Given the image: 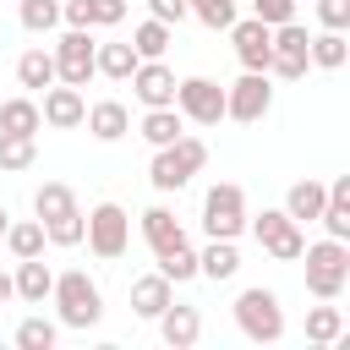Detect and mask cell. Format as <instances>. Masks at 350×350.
Instances as JSON below:
<instances>
[{
	"instance_id": "6da1fadb",
	"label": "cell",
	"mask_w": 350,
	"mask_h": 350,
	"mask_svg": "<svg viewBox=\"0 0 350 350\" xmlns=\"http://www.w3.org/2000/svg\"><path fill=\"white\" fill-rule=\"evenodd\" d=\"M301 257H306V290L317 301H339L345 284H350V246L334 241V235H323V241L301 246Z\"/></svg>"
},
{
	"instance_id": "7a4b0ae2",
	"label": "cell",
	"mask_w": 350,
	"mask_h": 350,
	"mask_svg": "<svg viewBox=\"0 0 350 350\" xmlns=\"http://www.w3.org/2000/svg\"><path fill=\"white\" fill-rule=\"evenodd\" d=\"M208 164V142L202 137H175V142H164V148H153V164H148V180H153V191H180L197 170Z\"/></svg>"
},
{
	"instance_id": "3957f363",
	"label": "cell",
	"mask_w": 350,
	"mask_h": 350,
	"mask_svg": "<svg viewBox=\"0 0 350 350\" xmlns=\"http://www.w3.org/2000/svg\"><path fill=\"white\" fill-rule=\"evenodd\" d=\"M49 301H55V312H60L66 328H93V323L104 317V295H98V284L88 279V268H66V273H55Z\"/></svg>"
},
{
	"instance_id": "277c9868",
	"label": "cell",
	"mask_w": 350,
	"mask_h": 350,
	"mask_svg": "<svg viewBox=\"0 0 350 350\" xmlns=\"http://www.w3.org/2000/svg\"><path fill=\"white\" fill-rule=\"evenodd\" d=\"M235 328H241L252 345H273V339H284V306H279V295L262 290V284L241 290V295H235Z\"/></svg>"
},
{
	"instance_id": "5b68a950",
	"label": "cell",
	"mask_w": 350,
	"mask_h": 350,
	"mask_svg": "<svg viewBox=\"0 0 350 350\" xmlns=\"http://www.w3.org/2000/svg\"><path fill=\"white\" fill-rule=\"evenodd\" d=\"M202 230L213 241H235L246 230V191L235 180H213L208 197H202Z\"/></svg>"
},
{
	"instance_id": "8992f818",
	"label": "cell",
	"mask_w": 350,
	"mask_h": 350,
	"mask_svg": "<svg viewBox=\"0 0 350 350\" xmlns=\"http://www.w3.org/2000/svg\"><path fill=\"white\" fill-rule=\"evenodd\" d=\"M246 230L257 235V246H262L268 257H279V262H301V246H306V235H301V224H295L284 208L246 213Z\"/></svg>"
},
{
	"instance_id": "52a82bcc",
	"label": "cell",
	"mask_w": 350,
	"mask_h": 350,
	"mask_svg": "<svg viewBox=\"0 0 350 350\" xmlns=\"http://www.w3.org/2000/svg\"><path fill=\"white\" fill-rule=\"evenodd\" d=\"M88 252L93 257H104V262H115L126 246H131V213L120 208V202H98V208H88Z\"/></svg>"
},
{
	"instance_id": "ba28073f",
	"label": "cell",
	"mask_w": 350,
	"mask_h": 350,
	"mask_svg": "<svg viewBox=\"0 0 350 350\" xmlns=\"http://www.w3.org/2000/svg\"><path fill=\"white\" fill-rule=\"evenodd\" d=\"M49 55H55V82H66V88H88V77H98V66H93L98 44L88 38V27H66Z\"/></svg>"
},
{
	"instance_id": "9c48e42d",
	"label": "cell",
	"mask_w": 350,
	"mask_h": 350,
	"mask_svg": "<svg viewBox=\"0 0 350 350\" xmlns=\"http://www.w3.org/2000/svg\"><path fill=\"white\" fill-rule=\"evenodd\" d=\"M268 109H273V77H268V71H246L241 82L224 88V120L252 126V120H262Z\"/></svg>"
},
{
	"instance_id": "30bf717a",
	"label": "cell",
	"mask_w": 350,
	"mask_h": 350,
	"mask_svg": "<svg viewBox=\"0 0 350 350\" xmlns=\"http://www.w3.org/2000/svg\"><path fill=\"white\" fill-rule=\"evenodd\" d=\"M306 44H312V33L290 16V22H279L273 27V55H268V77H284V82H301L306 77Z\"/></svg>"
},
{
	"instance_id": "8fae6325",
	"label": "cell",
	"mask_w": 350,
	"mask_h": 350,
	"mask_svg": "<svg viewBox=\"0 0 350 350\" xmlns=\"http://www.w3.org/2000/svg\"><path fill=\"white\" fill-rule=\"evenodd\" d=\"M175 109L191 126H219L224 120V88L213 77H186V82H175Z\"/></svg>"
},
{
	"instance_id": "7c38bea8",
	"label": "cell",
	"mask_w": 350,
	"mask_h": 350,
	"mask_svg": "<svg viewBox=\"0 0 350 350\" xmlns=\"http://www.w3.org/2000/svg\"><path fill=\"white\" fill-rule=\"evenodd\" d=\"M224 33H230L235 60H241L246 71H268V55H273V27H268V22H257V16H235Z\"/></svg>"
},
{
	"instance_id": "4fadbf2b",
	"label": "cell",
	"mask_w": 350,
	"mask_h": 350,
	"mask_svg": "<svg viewBox=\"0 0 350 350\" xmlns=\"http://www.w3.org/2000/svg\"><path fill=\"white\" fill-rule=\"evenodd\" d=\"M126 82H131V93H137L142 109H164V104H175V71H170L164 60H137V71H131Z\"/></svg>"
},
{
	"instance_id": "5bb4252c",
	"label": "cell",
	"mask_w": 350,
	"mask_h": 350,
	"mask_svg": "<svg viewBox=\"0 0 350 350\" xmlns=\"http://www.w3.org/2000/svg\"><path fill=\"white\" fill-rule=\"evenodd\" d=\"M38 115H44V126H55V131H77V126H82V115H88V98H82V88L49 82V88H44Z\"/></svg>"
},
{
	"instance_id": "9a60e30c",
	"label": "cell",
	"mask_w": 350,
	"mask_h": 350,
	"mask_svg": "<svg viewBox=\"0 0 350 350\" xmlns=\"http://www.w3.org/2000/svg\"><path fill=\"white\" fill-rule=\"evenodd\" d=\"M153 323H159V334H164L170 350H191V345L202 339V312H197V306H175V301H170Z\"/></svg>"
},
{
	"instance_id": "2e32d148",
	"label": "cell",
	"mask_w": 350,
	"mask_h": 350,
	"mask_svg": "<svg viewBox=\"0 0 350 350\" xmlns=\"http://www.w3.org/2000/svg\"><path fill=\"white\" fill-rule=\"evenodd\" d=\"M82 126H88L98 142H120V137L131 131V109H126L120 98H98V104H88Z\"/></svg>"
},
{
	"instance_id": "e0dca14e",
	"label": "cell",
	"mask_w": 350,
	"mask_h": 350,
	"mask_svg": "<svg viewBox=\"0 0 350 350\" xmlns=\"http://www.w3.org/2000/svg\"><path fill=\"white\" fill-rule=\"evenodd\" d=\"M11 284H16V301L44 306V301H49V290H55V273H49V262H44V257H16Z\"/></svg>"
},
{
	"instance_id": "ac0fdd59",
	"label": "cell",
	"mask_w": 350,
	"mask_h": 350,
	"mask_svg": "<svg viewBox=\"0 0 350 350\" xmlns=\"http://www.w3.org/2000/svg\"><path fill=\"white\" fill-rule=\"evenodd\" d=\"M170 301H175V284H170V279H164L159 268H153V273H137V279H131V312H137V317H148V323H153V317H159V312H164Z\"/></svg>"
},
{
	"instance_id": "d6986e66",
	"label": "cell",
	"mask_w": 350,
	"mask_h": 350,
	"mask_svg": "<svg viewBox=\"0 0 350 350\" xmlns=\"http://www.w3.org/2000/svg\"><path fill=\"white\" fill-rule=\"evenodd\" d=\"M317 224H323L334 241H350V175L328 180V197H323V213H317Z\"/></svg>"
},
{
	"instance_id": "ffe728a7",
	"label": "cell",
	"mask_w": 350,
	"mask_h": 350,
	"mask_svg": "<svg viewBox=\"0 0 350 350\" xmlns=\"http://www.w3.org/2000/svg\"><path fill=\"white\" fill-rule=\"evenodd\" d=\"M142 241H148L153 257H159V252H170V246H186V230H180V219H175L164 202H153V208L142 213Z\"/></svg>"
},
{
	"instance_id": "44dd1931",
	"label": "cell",
	"mask_w": 350,
	"mask_h": 350,
	"mask_svg": "<svg viewBox=\"0 0 350 350\" xmlns=\"http://www.w3.org/2000/svg\"><path fill=\"white\" fill-rule=\"evenodd\" d=\"M186 131V115L175 109V104H164V109H148L142 120H137V137L148 142V148H164V142H175Z\"/></svg>"
},
{
	"instance_id": "7402d4cb",
	"label": "cell",
	"mask_w": 350,
	"mask_h": 350,
	"mask_svg": "<svg viewBox=\"0 0 350 350\" xmlns=\"http://www.w3.org/2000/svg\"><path fill=\"white\" fill-rule=\"evenodd\" d=\"M323 197H328V186L323 180H295L290 191H284V213L295 219V224H317V213H323Z\"/></svg>"
},
{
	"instance_id": "603a6c76",
	"label": "cell",
	"mask_w": 350,
	"mask_h": 350,
	"mask_svg": "<svg viewBox=\"0 0 350 350\" xmlns=\"http://www.w3.org/2000/svg\"><path fill=\"white\" fill-rule=\"evenodd\" d=\"M0 131H16V137H38L44 131V115H38V98L16 93L0 104Z\"/></svg>"
},
{
	"instance_id": "cb8c5ba5",
	"label": "cell",
	"mask_w": 350,
	"mask_h": 350,
	"mask_svg": "<svg viewBox=\"0 0 350 350\" xmlns=\"http://www.w3.org/2000/svg\"><path fill=\"white\" fill-rule=\"evenodd\" d=\"M66 213H77V191H71L66 180H44V186L33 191V219L49 224V219H66Z\"/></svg>"
},
{
	"instance_id": "d4e9b609",
	"label": "cell",
	"mask_w": 350,
	"mask_h": 350,
	"mask_svg": "<svg viewBox=\"0 0 350 350\" xmlns=\"http://www.w3.org/2000/svg\"><path fill=\"white\" fill-rule=\"evenodd\" d=\"M235 268H241V252H235V241H213V235H208V246L197 252V273L219 284V279H235Z\"/></svg>"
},
{
	"instance_id": "484cf974",
	"label": "cell",
	"mask_w": 350,
	"mask_h": 350,
	"mask_svg": "<svg viewBox=\"0 0 350 350\" xmlns=\"http://www.w3.org/2000/svg\"><path fill=\"white\" fill-rule=\"evenodd\" d=\"M175 44V33L159 22V16H148V22H137L131 27V49H137V60H164V49Z\"/></svg>"
},
{
	"instance_id": "4316f807",
	"label": "cell",
	"mask_w": 350,
	"mask_h": 350,
	"mask_svg": "<svg viewBox=\"0 0 350 350\" xmlns=\"http://www.w3.org/2000/svg\"><path fill=\"white\" fill-rule=\"evenodd\" d=\"M16 82H22L27 93H44V88L55 82V55H49V49H22V60H16Z\"/></svg>"
},
{
	"instance_id": "83f0119b",
	"label": "cell",
	"mask_w": 350,
	"mask_h": 350,
	"mask_svg": "<svg viewBox=\"0 0 350 350\" xmlns=\"http://www.w3.org/2000/svg\"><path fill=\"white\" fill-rule=\"evenodd\" d=\"M306 60H312V66H323V71H339V66L350 60V44H345V33L323 27V33L306 44Z\"/></svg>"
},
{
	"instance_id": "f1b7e54d",
	"label": "cell",
	"mask_w": 350,
	"mask_h": 350,
	"mask_svg": "<svg viewBox=\"0 0 350 350\" xmlns=\"http://www.w3.org/2000/svg\"><path fill=\"white\" fill-rule=\"evenodd\" d=\"M0 241H5V252H11V257H44V246H49V241H44V224H38V219L5 224V235H0Z\"/></svg>"
},
{
	"instance_id": "f546056e",
	"label": "cell",
	"mask_w": 350,
	"mask_h": 350,
	"mask_svg": "<svg viewBox=\"0 0 350 350\" xmlns=\"http://www.w3.org/2000/svg\"><path fill=\"white\" fill-rule=\"evenodd\" d=\"M93 66H98V77H109V82H126V77L137 71V49H131V44H98Z\"/></svg>"
},
{
	"instance_id": "4dcf8cb0",
	"label": "cell",
	"mask_w": 350,
	"mask_h": 350,
	"mask_svg": "<svg viewBox=\"0 0 350 350\" xmlns=\"http://www.w3.org/2000/svg\"><path fill=\"white\" fill-rule=\"evenodd\" d=\"M306 339H312V345H334V339H345V312L328 306V301L312 306V312H306Z\"/></svg>"
},
{
	"instance_id": "1f68e13d",
	"label": "cell",
	"mask_w": 350,
	"mask_h": 350,
	"mask_svg": "<svg viewBox=\"0 0 350 350\" xmlns=\"http://www.w3.org/2000/svg\"><path fill=\"white\" fill-rule=\"evenodd\" d=\"M55 339H60V323H49V317H22L16 323V350H55Z\"/></svg>"
},
{
	"instance_id": "d6a6232c",
	"label": "cell",
	"mask_w": 350,
	"mask_h": 350,
	"mask_svg": "<svg viewBox=\"0 0 350 350\" xmlns=\"http://www.w3.org/2000/svg\"><path fill=\"white\" fill-rule=\"evenodd\" d=\"M33 159H38V137L0 131V170H33Z\"/></svg>"
},
{
	"instance_id": "836d02e7",
	"label": "cell",
	"mask_w": 350,
	"mask_h": 350,
	"mask_svg": "<svg viewBox=\"0 0 350 350\" xmlns=\"http://www.w3.org/2000/svg\"><path fill=\"white\" fill-rule=\"evenodd\" d=\"M159 273H164L170 284H186V279H197V252H191V241H186V246H170V252H159Z\"/></svg>"
},
{
	"instance_id": "e575fe53",
	"label": "cell",
	"mask_w": 350,
	"mask_h": 350,
	"mask_svg": "<svg viewBox=\"0 0 350 350\" xmlns=\"http://www.w3.org/2000/svg\"><path fill=\"white\" fill-rule=\"evenodd\" d=\"M16 22L27 33H49V27H60V0H22L16 5Z\"/></svg>"
},
{
	"instance_id": "d590c367",
	"label": "cell",
	"mask_w": 350,
	"mask_h": 350,
	"mask_svg": "<svg viewBox=\"0 0 350 350\" xmlns=\"http://www.w3.org/2000/svg\"><path fill=\"white\" fill-rule=\"evenodd\" d=\"M82 235H88V213H82V208L44 224V241H49V246H82Z\"/></svg>"
},
{
	"instance_id": "8d00e7d4",
	"label": "cell",
	"mask_w": 350,
	"mask_h": 350,
	"mask_svg": "<svg viewBox=\"0 0 350 350\" xmlns=\"http://www.w3.org/2000/svg\"><path fill=\"white\" fill-rule=\"evenodd\" d=\"M186 11H191L202 27H230V22H235V0H186Z\"/></svg>"
},
{
	"instance_id": "74e56055",
	"label": "cell",
	"mask_w": 350,
	"mask_h": 350,
	"mask_svg": "<svg viewBox=\"0 0 350 350\" xmlns=\"http://www.w3.org/2000/svg\"><path fill=\"white\" fill-rule=\"evenodd\" d=\"M295 5H301V0H252V16L268 22V27H279V22L295 16Z\"/></svg>"
},
{
	"instance_id": "f35d334b",
	"label": "cell",
	"mask_w": 350,
	"mask_h": 350,
	"mask_svg": "<svg viewBox=\"0 0 350 350\" xmlns=\"http://www.w3.org/2000/svg\"><path fill=\"white\" fill-rule=\"evenodd\" d=\"M317 22L334 27V33H345L350 27V0H317Z\"/></svg>"
},
{
	"instance_id": "ab89813d",
	"label": "cell",
	"mask_w": 350,
	"mask_h": 350,
	"mask_svg": "<svg viewBox=\"0 0 350 350\" xmlns=\"http://www.w3.org/2000/svg\"><path fill=\"white\" fill-rule=\"evenodd\" d=\"M88 11H93V27H115V22H126V0H88Z\"/></svg>"
},
{
	"instance_id": "60d3db41",
	"label": "cell",
	"mask_w": 350,
	"mask_h": 350,
	"mask_svg": "<svg viewBox=\"0 0 350 350\" xmlns=\"http://www.w3.org/2000/svg\"><path fill=\"white\" fill-rule=\"evenodd\" d=\"M148 11L164 22V27H175V22H186L191 11H186V0H148Z\"/></svg>"
},
{
	"instance_id": "b9f144b4",
	"label": "cell",
	"mask_w": 350,
	"mask_h": 350,
	"mask_svg": "<svg viewBox=\"0 0 350 350\" xmlns=\"http://www.w3.org/2000/svg\"><path fill=\"white\" fill-rule=\"evenodd\" d=\"M5 301H16V284H11V273L0 268V306H5Z\"/></svg>"
},
{
	"instance_id": "7bdbcfd3",
	"label": "cell",
	"mask_w": 350,
	"mask_h": 350,
	"mask_svg": "<svg viewBox=\"0 0 350 350\" xmlns=\"http://www.w3.org/2000/svg\"><path fill=\"white\" fill-rule=\"evenodd\" d=\"M5 224H11V213H5V208H0V235H5Z\"/></svg>"
}]
</instances>
